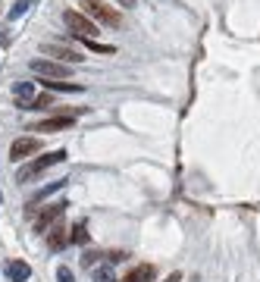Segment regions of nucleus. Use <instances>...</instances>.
<instances>
[{"mask_svg":"<svg viewBox=\"0 0 260 282\" xmlns=\"http://www.w3.org/2000/svg\"><path fill=\"white\" fill-rule=\"evenodd\" d=\"M82 13L91 22H97V25H107V29H119V25H122V16L113 7L100 4V0H82Z\"/></svg>","mask_w":260,"mask_h":282,"instance_id":"nucleus-1","label":"nucleus"},{"mask_svg":"<svg viewBox=\"0 0 260 282\" xmlns=\"http://www.w3.org/2000/svg\"><path fill=\"white\" fill-rule=\"evenodd\" d=\"M63 22L69 25V32L75 35V38H94L97 41V35H100V25L97 22H91L85 13H79V10H66L63 13Z\"/></svg>","mask_w":260,"mask_h":282,"instance_id":"nucleus-2","label":"nucleus"},{"mask_svg":"<svg viewBox=\"0 0 260 282\" xmlns=\"http://www.w3.org/2000/svg\"><path fill=\"white\" fill-rule=\"evenodd\" d=\"M66 160V150L60 147V150H50V154H44V157H38V160H32V163H25L19 172H16V179L19 182H29V179H35L38 172H44L47 166H54V163H63Z\"/></svg>","mask_w":260,"mask_h":282,"instance_id":"nucleus-3","label":"nucleus"},{"mask_svg":"<svg viewBox=\"0 0 260 282\" xmlns=\"http://www.w3.org/2000/svg\"><path fill=\"white\" fill-rule=\"evenodd\" d=\"M29 69H32L35 75H41V79H66V75H69V66H66V63H57V60H50V57L32 60Z\"/></svg>","mask_w":260,"mask_h":282,"instance_id":"nucleus-4","label":"nucleus"},{"mask_svg":"<svg viewBox=\"0 0 260 282\" xmlns=\"http://www.w3.org/2000/svg\"><path fill=\"white\" fill-rule=\"evenodd\" d=\"M41 150V141L38 138H16L13 141V147H10V160L13 163H25L32 157V154H38Z\"/></svg>","mask_w":260,"mask_h":282,"instance_id":"nucleus-5","label":"nucleus"},{"mask_svg":"<svg viewBox=\"0 0 260 282\" xmlns=\"http://www.w3.org/2000/svg\"><path fill=\"white\" fill-rule=\"evenodd\" d=\"M44 54H47V57H57V63H82V60H85L75 47H69V44H57V41L44 44Z\"/></svg>","mask_w":260,"mask_h":282,"instance_id":"nucleus-6","label":"nucleus"},{"mask_svg":"<svg viewBox=\"0 0 260 282\" xmlns=\"http://www.w3.org/2000/svg\"><path fill=\"white\" fill-rule=\"evenodd\" d=\"M79 113H60V116H50V119H41L38 125H32V132H63L75 122Z\"/></svg>","mask_w":260,"mask_h":282,"instance_id":"nucleus-7","label":"nucleus"},{"mask_svg":"<svg viewBox=\"0 0 260 282\" xmlns=\"http://www.w3.org/2000/svg\"><path fill=\"white\" fill-rule=\"evenodd\" d=\"M66 207H69L66 201H57V204H50V207H47V210H44V213L35 220V229H38V232H47V229H50V226H54V223H57V220L66 213Z\"/></svg>","mask_w":260,"mask_h":282,"instance_id":"nucleus-8","label":"nucleus"},{"mask_svg":"<svg viewBox=\"0 0 260 282\" xmlns=\"http://www.w3.org/2000/svg\"><path fill=\"white\" fill-rule=\"evenodd\" d=\"M66 245H69V229L63 223H54V226L47 229V248L50 251H63Z\"/></svg>","mask_w":260,"mask_h":282,"instance_id":"nucleus-9","label":"nucleus"},{"mask_svg":"<svg viewBox=\"0 0 260 282\" xmlns=\"http://www.w3.org/2000/svg\"><path fill=\"white\" fill-rule=\"evenodd\" d=\"M29 276H32V267L25 264V261H10L7 264V279L10 282H25Z\"/></svg>","mask_w":260,"mask_h":282,"instance_id":"nucleus-10","label":"nucleus"},{"mask_svg":"<svg viewBox=\"0 0 260 282\" xmlns=\"http://www.w3.org/2000/svg\"><path fill=\"white\" fill-rule=\"evenodd\" d=\"M13 94L19 97V107L25 110L35 100V82H16V88H13Z\"/></svg>","mask_w":260,"mask_h":282,"instance_id":"nucleus-11","label":"nucleus"},{"mask_svg":"<svg viewBox=\"0 0 260 282\" xmlns=\"http://www.w3.org/2000/svg\"><path fill=\"white\" fill-rule=\"evenodd\" d=\"M63 185H66V179H57V182H50V185H44V188H41V191H38V194H35L32 201H29V210H35V204H41V201H44L47 194H54V191H60Z\"/></svg>","mask_w":260,"mask_h":282,"instance_id":"nucleus-12","label":"nucleus"},{"mask_svg":"<svg viewBox=\"0 0 260 282\" xmlns=\"http://www.w3.org/2000/svg\"><path fill=\"white\" fill-rule=\"evenodd\" d=\"M154 279V267L150 264H141V267H135L132 273H128L122 282H150Z\"/></svg>","mask_w":260,"mask_h":282,"instance_id":"nucleus-13","label":"nucleus"},{"mask_svg":"<svg viewBox=\"0 0 260 282\" xmlns=\"http://www.w3.org/2000/svg\"><path fill=\"white\" fill-rule=\"evenodd\" d=\"M91 279L94 282H116V273H113V267L97 264V267H91Z\"/></svg>","mask_w":260,"mask_h":282,"instance_id":"nucleus-14","label":"nucleus"},{"mask_svg":"<svg viewBox=\"0 0 260 282\" xmlns=\"http://www.w3.org/2000/svg\"><path fill=\"white\" fill-rule=\"evenodd\" d=\"M44 88H54V91H82V85L63 82V79H44Z\"/></svg>","mask_w":260,"mask_h":282,"instance_id":"nucleus-15","label":"nucleus"},{"mask_svg":"<svg viewBox=\"0 0 260 282\" xmlns=\"http://www.w3.org/2000/svg\"><path fill=\"white\" fill-rule=\"evenodd\" d=\"M50 107H54V94H47V91H44V94H38L25 110H50Z\"/></svg>","mask_w":260,"mask_h":282,"instance_id":"nucleus-16","label":"nucleus"},{"mask_svg":"<svg viewBox=\"0 0 260 282\" xmlns=\"http://www.w3.org/2000/svg\"><path fill=\"white\" fill-rule=\"evenodd\" d=\"M69 242H72V245H85V242H88V226H85V220L72 226V235H69Z\"/></svg>","mask_w":260,"mask_h":282,"instance_id":"nucleus-17","label":"nucleus"},{"mask_svg":"<svg viewBox=\"0 0 260 282\" xmlns=\"http://www.w3.org/2000/svg\"><path fill=\"white\" fill-rule=\"evenodd\" d=\"M82 41H85L88 50H94V54H116L113 44H100V41H94V38H82Z\"/></svg>","mask_w":260,"mask_h":282,"instance_id":"nucleus-18","label":"nucleus"},{"mask_svg":"<svg viewBox=\"0 0 260 282\" xmlns=\"http://www.w3.org/2000/svg\"><path fill=\"white\" fill-rule=\"evenodd\" d=\"M100 257H103L100 251H85V254H82V267H88V270H91V267H97V264H100Z\"/></svg>","mask_w":260,"mask_h":282,"instance_id":"nucleus-19","label":"nucleus"},{"mask_svg":"<svg viewBox=\"0 0 260 282\" xmlns=\"http://www.w3.org/2000/svg\"><path fill=\"white\" fill-rule=\"evenodd\" d=\"M35 4V0H19V4L10 10V19H19V16H25V13H29V7Z\"/></svg>","mask_w":260,"mask_h":282,"instance_id":"nucleus-20","label":"nucleus"},{"mask_svg":"<svg viewBox=\"0 0 260 282\" xmlns=\"http://www.w3.org/2000/svg\"><path fill=\"white\" fill-rule=\"evenodd\" d=\"M57 282H75V273H72L69 267H60V270H57Z\"/></svg>","mask_w":260,"mask_h":282,"instance_id":"nucleus-21","label":"nucleus"},{"mask_svg":"<svg viewBox=\"0 0 260 282\" xmlns=\"http://www.w3.org/2000/svg\"><path fill=\"white\" fill-rule=\"evenodd\" d=\"M166 282H182V273H169V279Z\"/></svg>","mask_w":260,"mask_h":282,"instance_id":"nucleus-22","label":"nucleus"},{"mask_svg":"<svg viewBox=\"0 0 260 282\" xmlns=\"http://www.w3.org/2000/svg\"><path fill=\"white\" fill-rule=\"evenodd\" d=\"M119 4H122V7H135V0H119Z\"/></svg>","mask_w":260,"mask_h":282,"instance_id":"nucleus-23","label":"nucleus"}]
</instances>
